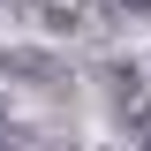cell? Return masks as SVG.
I'll return each mask as SVG.
<instances>
[{"mask_svg": "<svg viewBox=\"0 0 151 151\" xmlns=\"http://www.w3.org/2000/svg\"><path fill=\"white\" fill-rule=\"evenodd\" d=\"M121 8H129V15H151V0H121Z\"/></svg>", "mask_w": 151, "mask_h": 151, "instance_id": "obj_1", "label": "cell"}, {"mask_svg": "<svg viewBox=\"0 0 151 151\" xmlns=\"http://www.w3.org/2000/svg\"><path fill=\"white\" fill-rule=\"evenodd\" d=\"M144 151H151V144H144Z\"/></svg>", "mask_w": 151, "mask_h": 151, "instance_id": "obj_3", "label": "cell"}, {"mask_svg": "<svg viewBox=\"0 0 151 151\" xmlns=\"http://www.w3.org/2000/svg\"><path fill=\"white\" fill-rule=\"evenodd\" d=\"M0 151H15V144H0Z\"/></svg>", "mask_w": 151, "mask_h": 151, "instance_id": "obj_2", "label": "cell"}]
</instances>
